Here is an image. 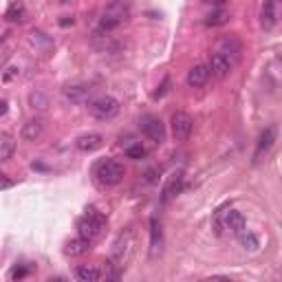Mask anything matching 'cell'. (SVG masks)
<instances>
[{"mask_svg": "<svg viewBox=\"0 0 282 282\" xmlns=\"http://www.w3.org/2000/svg\"><path fill=\"white\" fill-rule=\"evenodd\" d=\"M130 18V0H113L99 20V31H113Z\"/></svg>", "mask_w": 282, "mask_h": 282, "instance_id": "cell-1", "label": "cell"}, {"mask_svg": "<svg viewBox=\"0 0 282 282\" xmlns=\"http://www.w3.org/2000/svg\"><path fill=\"white\" fill-rule=\"evenodd\" d=\"M104 225H106V216L99 214L97 210H88L84 218H79L77 223V234L82 238H88V240H95L97 236L102 234Z\"/></svg>", "mask_w": 282, "mask_h": 282, "instance_id": "cell-2", "label": "cell"}, {"mask_svg": "<svg viewBox=\"0 0 282 282\" xmlns=\"http://www.w3.org/2000/svg\"><path fill=\"white\" fill-rule=\"evenodd\" d=\"M119 110H122L119 102L115 97H110V95H104V97H97L88 104V113H91L95 119H102V122H108V119H113V117H117Z\"/></svg>", "mask_w": 282, "mask_h": 282, "instance_id": "cell-3", "label": "cell"}, {"mask_svg": "<svg viewBox=\"0 0 282 282\" xmlns=\"http://www.w3.org/2000/svg\"><path fill=\"white\" fill-rule=\"evenodd\" d=\"M95 174H97L99 183H104V185H117L124 179L126 170H124L122 163H117V161H104L97 166Z\"/></svg>", "mask_w": 282, "mask_h": 282, "instance_id": "cell-4", "label": "cell"}, {"mask_svg": "<svg viewBox=\"0 0 282 282\" xmlns=\"http://www.w3.org/2000/svg\"><path fill=\"white\" fill-rule=\"evenodd\" d=\"M141 132H144L148 139H152L154 144H161V141L166 139V126H163L159 117H152V115H146L144 119H141Z\"/></svg>", "mask_w": 282, "mask_h": 282, "instance_id": "cell-5", "label": "cell"}, {"mask_svg": "<svg viewBox=\"0 0 282 282\" xmlns=\"http://www.w3.org/2000/svg\"><path fill=\"white\" fill-rule=\"evenodd\" d=\"M192 132V117L188 113H174L172 115V137L176 141H185Z\"/></svg>", "mask_w": 282, "mask_h": 282, "instance_id": "cell-6", "label": "cell"}, {"mask_svg": "<svg viewBox=\"0 0 282 282\" xmlns=\"http://www.w3.org/2000/svg\"><path fill=\"white\" fill-rule=\"evenodd\" d=\"M232 60L225 55V53H220V51H214L212 53V60H210V69L212 73H216L218 77H225L229 71H232Z\"/></svg>", "mask_w": 282, "mask_h": 282, "instance_id": "cell-7", "label": "cell"}, {"mask_svg": "<svg viewBox=\"0 0 282 282\" xmlns=\"http://www.w3.org/2000/svg\"><path fill=\"white\" fill-rule=\"evenodd\" d=\"M210 73L212 69L207 64H196V66H192L190 73H188V84L192 88H198V86H203L207 79H210Z\"/></svg>", "mask_w": 282, "mask_h": 282, "instance_id": "cell-8", "label": "cell"}, {"mask_svg": "<svg viewBox=\"0 0 282 282\" xmlns=\"http://www.w3.org/2000/svg\"><path fill=\"white\" fill-rule=\"evenodd\" d=\"M64 97L73 104H84L91 97V88L86 84H75V86H66L64 88Z\"/></svg>", "mask_w": 282, "mask_h": 282, "instance_id": "cell-9", "label": "cell"}, {"mask_svg": "<svg viewBox=\"0 0 282 282\" xmlns=\"http://www.w3.org/2000/svg\"><path fill=\"white\" fill-rule=\"evenodd\" d=\"M278 22V13H276V0H265L263 5V11H260V25L263 29H273Z\"/></svg>", "mask_w": 282, "mask_h": 282, "instance_id": "cell-10", "label": "cell"}, {"mask_svg": "<svg viewBox=\"0 0 282 282\" xmlns=\"http://www.w3.org/2000/svg\"><path fill=\"white\" fill-rule=\"evenodd\" d=\"M44 132V122L42 119H29L20 130V137L25 141H35L40 139V135Z\"/></svg>", "mask_w": 282, "mask_h": 282, "instance_id": "cell-11", "label": "cell"}, {"mask_svg": "<svg viewBox=\"0 0 282 282\" xmlns=\"http://www.w3.org/2000/svg\"><path fill=\"white\" fill-rule=\"evenodd\" d=\"M181 188H183V174H181V172H179V174H172V176L168 179V183H166V188H163V192H161V194H163L161 201L168 203L170 198H174L176 194H179Z\"/></svg>", "mask_w": 282, "mask_h": 282, "instance_id": "cell-12", "label": "cell"}, {"mask_svg": "<svg viewBox=\"0 0 282 282\" xmlns=\"http://www.w3.org/2000/svg\"><path fill=\"white\" fill-rule=\"evenodd\" d=\"M223 225H225V229H229V232H234V234H243L245 232V216L236 210H229L225 214V218H223Z\"/></svg>", "mask_w": 282, "mask_h": 282, "instance_id": "cell-13", "label": "cell"}, {"mask_svg": "<svg viewBox=\"0 0 282 282\" xmlns=\"http://www.w3.org/2000/svg\"><path fill=\"white\" fill-rule=\"evenodd\" d=\"M102 144H104V139H102V135H82L77 141H75V146H77V150H82V152H95V150H99L102 148Z\"/></svg>", "mask_w": 282, "mask_h": 282, "instance_id": "cell-14", "label": "cell"}, {"mask_svg": "<svg viewBox=\"0 0 282 282\" xmlns=\"http://www.w3.org/2000/svg\"><path fill=\"white\" fill-rule=\"evenodd\" d=\"M273 141H276V128H271V126H269V128H265V130H263L260 139H258V146H256V154H254V157H256V159H260L263 154L273 146Z\"/></svg>", "mask_w": 282, "mask_h": 282, "instance_id": "cell-15", "label": "cell"}, {"mask_svg": "<svg viewBox=\"0 0 282 282\" xmlns=\"http://www.w3.org/2000/svg\"><path fill=\"white\" fill-rule=\"evenodd\" d=\"M150 247H152V256H157L163 247V232L157 218H150Z\"/></svg>", "mask_w": 282, "mask_h": 282, "instance_id": "cell-16", "label": "cell"}, {"mask_svg": "<svg viewBox=\"0 0 282 282\" xmlns=\"http://www.w3.org/2000/svg\"><path fill=\"white\" fill-rule=\"evenodd\" d=\"M5 18H7V22H25V20H27V9H25V5H22L20 0H13V3L7 7Z\"/></svg>", "mask_w": 282, "mask_h": 282, "instance_id": "cell-17", "label": "cell"}, {"mask_svg": "<svg viewBox=\"0 0 282 282\" xmlns=\"http://www.w3.org/2000/svg\"><path fill=\"white\" fill-rule=\"evenodd\" d=\"M88 249H91V240L82 238V236H79V238H73V240L66 243V254L73 256V258H75V256H84Z\"/></svg>", "mask_w": 282, "mask_h": 282, "instance_id": "cell-18", "label": "cell"}, {"mask_svg": "<svg viewBox=\"0 0 282 282\" xmlns=\"http://www.w3.org/2000/svg\"><path fill=\"white\" fill-rule=\"evenodd\" d=\"M229 11L227 9H214L212 13H207L205 16V27H223V25H227L229 22Z\"/></svg>", "mask_w": 282, "mask_h": 282, "instance_id": "cell-19", "label": "cell"}, {"mask_svg": "<svg viewBox=\"0 0 282 282\" xmlns=\"http://www.w3.org/2000/svg\"><path fill=\"white\" fill-rule=\"evenodd\" d=\"M220 53H225L227 57H229V60H236V57H238V53H240V42L238 40H236L234 38V35H229V38H225V40H223L220 42Z\"/></svg>", "mask_w": 282, "mask_h": 282, "instance_id": "cell-20", "label": "cell"}, {"mask_svg": "<svg viewBox=\"0 0 282 282\" xmlns=\"http://www.w3.org/2000/svg\"><path fill=\"white\" fill-rule=\"evenodd\" d=\"M13 150H16V141H13L9 135L0 137V161H9Z\"/></svg>", "mask_w": 282, "mask_h": 282, "instance_id": "cell-21", "label": "cell"}, {"mask_svg": "<svg viewBox=\"0 0 282 282\" xmlns=\"http://www.w3.org/2000/svg\"><path fill=\"white\" fill-rule=\"evenodd\" d=\"M77 278L82 282H97L102 278V271L95 269V267H79V269H77Z\"/></svg>", "mask_w": 282, "mask_h": 282, "instance_id": "cell-22", "label": "cell"}, {"mask_svg": "<svg viewBox=\"0 0 282 282\" xmlns=\"http://www.w3.org/2000/svg\"><path fill=\"white\" fill-rule=\"evenodd\" d=\"M240 236V245L247 251H256L258 247H260V243H258V238L251 232H243V234H238Z\"/></svg>", "mask_w": 282, "mask_h": 282, "instance_id": "cell-23", "label": "cell"}, {"mask_svg": "<svg viewBox=\"0 0 282 282\" xmlns=\"http://www.w3.org/2000/svg\"><path fill=\"white\" fill-rule=\"evenodd\" d=\"M29 102H31V106H33V108H38V110H47V106H49V99L44 97L42 93H31Z\"/></svg>", "mask_w": 282, "mask_h": 282, "instance_id": "cell-24", "label": "cell"}, {"mask_svg": "<svg viewBox=\"0 0 282 282\" xmlns=\"http://www.w3.org/2000/svg\"><path fill=\"white\" fill-rule=\"evenodd\" d=\"M126 157H128V159H144L146 157V148L141 144H135V146L126 148Z\"/></svg>", "mask_w": 282, "mask_h": 282, "instance_id": "cell-25", "label": "cell"}, {"mask_svg": "<svg viewBox=\"0 0 282 282\" xmlns=\"http://www.w3.org/2000/svg\"><path fill=\"white\" fill-rule=\"evenodd\" d=\"M18 66H9V69H7L5 73H3V82H11L13 77H18Z\"/></svg>", "mask_w": 282, "mask_h": 282, "instance_id": "cell-26", "label": "cell"}, {"mask_svg": "<svg viewBox=\"0 0 282 282\" xmlns=\"http://www.w3.org/2000/svg\"><path fill=\"white\" fill-rule=\"evenodd\" d=\"M27 276V269L25 267H16V269L11 271V280H20V278H25Z\"/></svg>", "mask_w": 282, "mask_h": 282, "instance_id": "cell-27", "label": "cell"}, {"mask_svg": "<svg viewBox=\"0 0 282 282\" xmlns=\"http://www.w3.org/2000/svg\"><path fill=\"white\" fill-rule=\"evenodd\" d=\"M168 86H170V79L166 77V79H163V84H161V91H157V93H154V99H159V97H163V95H166V93H168Z\"/></svg>", "mask_w": 282, "mask_h": 282, "instance_id": "cell-28", "label": "cell"}, {"mask_svg": "<svg viewBox=\"0 0 282 282\" xmlns=\"http://www.w3.org/2000/svg\"><path fill=\"white\" fill-rule=\"evenodd\" d=\"M11 188V179L7 174H3V190H9Z\"/></svg>", "mask_w": 282, "mask_h": 282, "instance_id": "cell-29", "label": "cell"}, {"mask_svg": "<svg viewBox=\"0 0 282 282\" xmlns=\"http://www.w3.org/2000/svg\"><path fill=\"white\" fill-rule=\"evenodd\" d=\"M203 3H210V5H216V7H220V5H225L227 0H203Z\"/></svg>", "mask_w": 282, "mask_h": 282, "instance_id": "cell-30", "label": "cell"}, {"mask_svg": "<svg viewBox=\"0 0 282 282\" xmlns=\"http://www.w3.org/2000/svg\"><path fill=\"white\" fill-rule=\"evenodd\" d=\"M0 115H7V99H3V102H0Z\"/></svg>", "mask_w": 282, "mask_h": 282, "instance_id": "cell-31", "label": "cell"}, {"mask_svg": "<svg viewBox=\"0 0 282 282\" xmlns=\"http://www.w3.org/2000/svg\"><path fill=\"white\" fill-rule=\"evenodd\" d=\"M60 25H62V27H69V25H73V18H62V20H60Z\"/></svg>", "mask_w": 282, "mask_h": 282, "instance_id": "cell-32", "label": "cell"}, {"mask_svg": "<svg viewBox=\"0 0 282 282\" xmlns=\"http://www.w3.org/2000/svg\"><path fill=\"white\" fill-rule=\"evenodd\" d=\"M60 3H71V0H60Z\"/></svg>", "mask_w": 282, "mask_h": 282, "instance_id": "cell-33", "label": "cell"}]
</instances>
